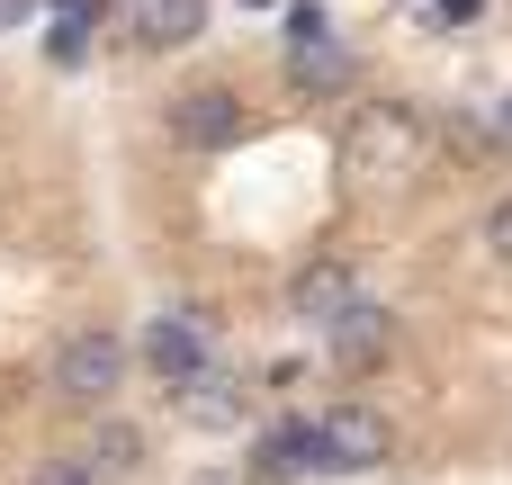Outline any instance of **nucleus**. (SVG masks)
<instances>
[{
  "label": "nucleus",
  "mask_w": 512,
  "mask_h": 485,
  "mask_svg": "<svg viewBox=\"0 0 512 485\" xmlns=\"http://www.w3.org/2000/svg\"><path fill=\"white\" fill-rule=\"evenodd\" d=\"M423 117L405 108V99H369L360 117H351V135H342V171L351 180H405V171H423Z\"/></svg>",
  "instance_id": "nucleus-1"
},
{
  "label": "nucleus",
  "mask_w": 512,
  "mask_h": 485,
  "mask_svg": "<svg viewBox=\"0 0 512 485\" xmlns=\"http://www.w3.org/2000/svg\"><path fill=\"white\" fill-rule=\"evenodd\" d=\"M45 387H54L63 405L99 414V405L126 387V342H117L108 324H81V333H63V342H54V360H45Z\"/></svg>",
  "instance_id": "nucleus-2"
},
{
  "label": "nucleus",
  "mask_w": 512,
  "mask_h": 485,
  "mask_svg": "<svg viewBox=\"0 0 512 485\" xmlns=\"http://www.w3.org/2000/svg\"><path fill=\"white\" fill-rule=\"evenodd\" d=\"M162 126H171V144L180 153H225V144H243V99L225 90V81H189V90H171V108H162Z\"/></svg>",
  "instance_id": "nucleus-3"
},
{
  "label": "nucleus",
  "mask_w": 512,
  "mask_h": 485,
  "mask_svg": "<svg viewBox=\"0 0 512 485\" xmlns=\"http://www.w3.org/2000/svg\"><path fill=\"white\" fill-rule=\"evenodd\" d=\"M387 450H396V432L378 405H333L315 423V468H333V477H369V468H387Z\"/></svg>",
  "instance_id": "nucleus-4"
},
{
  "label": "nucleus",
  "mask_w": 512,
  "mask_h": 485,
  "mask_svg": "<svg viewBox=\"0 0 512 485\" xmlns=\"http://www.w3.org/2000/svg\"><path fill=\"white\" fill-rule=\"evenodd\" d=\"M108 18H117V36H126L135 54H180V45L207 27V0H117Z\"/></svg>",
  "instance_id": "nucleus-5"
},
{
  "label": "nucleus",
  "mask_w": 512,
  "mask_h": 485,
  "mask_svg": "<svg viewBox=\"0 0 512 485\" xmlns=\"http://www.w3.org/2000/svg\"><path fill=\"white\" fill-rule=\"evenodd\" d=\"M342 306H360V270L333 261V252L297 261V279H288V315H297V324H333Z\"/></svg>",
  "instance_id": "nucleus-6"
},
{
  "label": "nucleus",
  "mask_w": 512,
  "mask_h": 485,
  "mask_svg": "<svg viewBox=\"0 0 512 485\" xmlns=\"http://www.w3.org/2000/svg\"><path fill=\"white\" fill-rule=\"evenodd\" d=\"M324 351H333V369H351V378H360V369H378V360L396 351V315L360 297V306H342V315L324 324Z\"/></svg>",
  "instance_id": "nucleus-7"
},
{
  "label": "nucleus",
  "mask_w": 512,
  "mask_h": 485,
  "mask_svg": "<svg viewBox=\"0 0 512 485\" xmlns=\"http://www.w3.org/2000/svg\"><path fill=\"white\" fill-rule=\"evenodd\" d=\"M144 369L180 396L189 378H207V333H198V315H162L153 333H144Z\"/></svg>",
  "instance_id": "nucleus-8"
},
{
  "label": "nucleus",
  "mask_w": 512,
  "mask_h": 485,
  "mask_svg": "<svg viewBox=\"0 0 512 485\" xmlns=\"http://www.w3.org/2000/svg\"><path fill=\"white\" fill-rule=\"evenodd\" d=\"M315 468V423H279V432H261V450H252V485H288Z\"/></svg>",
  "instance_id": "nucleus-9"
},
{
  "label": "nucleus",
  "mask_w": 512,
  "mask_h": 485,
  "mask_svg": "<svg viewBox=\"0 0 512 485\" xmlns=\"http://www.w3.org/2000/svg\"><path fill=\"white\" fill-rule=\"evenodd\" d=\"M180 414H189V423H207V432H225V423H243V396H234V378H216V369H207V378H189V387H180Z\"/></svg>",
  "instance_id": "nucleus-10"
},
{
  "label": "nucleus",
  "mask_w": 512,
  "mask_h": 485,
  "mask_svg": "<svg viewBox=\"0 0 512 485\" xmlns=\"http://www.w3.org/2000/svg\"><path fill=\"white\" fill-rule=\"evenodd\" d=\"M288 72H297V90H342V81H351V54H342L333 36H306V45L288 54Z\"/></svg>",
  "instance_id": "nucleus-11"
},
{
  "label": "nucleus",
  "mask_w": 512,
  "mask_h": 485,
  "mask_svg": "<svg viewBox=\"0 0 512 485\" xmlns=\"http://www.w3.org/2000/svg\"><path fill=\"white\" fill-rule=\"evenodd\" d=\"M81 459H90L99 477H135V468H144V432H135V423H99V441H90Z\"/></svg>",
  "instance_id": "nucleus-12"
},
{
  "label": "nucleus",
  "mask_w": 512,
  "mask_h": 485,
  "mask_svg": "<svg viewBox=\"0 0 512 485\" xmlns=\"http://www.w3.org/2000/svg\"><path fill=\"white\" fill-rule=\"evenodd\" d=\"M27 485H99V468L81 459V450H54V459H36V477Z\"/></svg>",
  "instance_id": "nucleus-13"
},
{
  "label": "nucleus",
  "mask_w": 512,
  "mask_h": 485,
  "mask_svg": "<svg viewBox=\"0 0 512 485\" xmlns=\"http://www.w3.org/2000/svg\"><path fill=\"white\" fill-rule=\"evenodd\" d=\"M486 252H495V261H512V189L486 207Z\"/></svg>",
  "instance_id": "nucleus-14"
},
{
  "label": "nucleus",
  "mask_w": 512,
  "mask_h": 485,
  "mask_svg": "<svg viewBox=\"0 0 512 485\" xmlns=\"http://www.w3.org/2000/svg\"><path fill=\"white\" fill-rule=\"evenodd\" d=\"M189 485H252V477H243V468H198Z\"/></svg>",
  "instance_id": "nucleus-15"
},
{
  "label": "nucleus",
  "mask_w": 512,
  "mask_h": 485,
  "mask_svg": "<svg viewBox=\"0 0 512 485\" xmlns=\"http://www.w3.org/2000/svg\"><path fill=\"white\" fill-rule=\"evenodd\" d=\"M27 9H36V0H0V36H9V27H27Z\"/></svg>",
  "instance_id": "nucleus-16"
},
{
  "label": "nucleus",
  "mask_w": 512,
  "mask_h": 485,
  "mask_svg": "<svg viewBox=\"0 0 512 485\" xmlns=\"http://www.w3.org/2000/svg\"><path fill=\"white\" fill-rule=\"evenodd\" d=\"M441 9H450V18H468V9H477V0H441Z\"/></svg>",
  "instance_id": "nucleus-17"
}]
</instances>
